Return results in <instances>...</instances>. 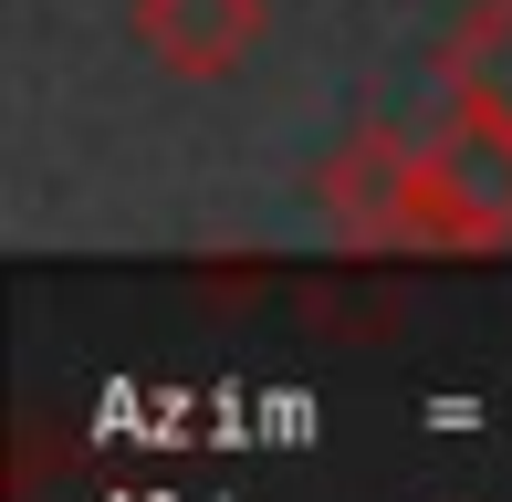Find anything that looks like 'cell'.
Masks as SVG:
<instances>
[{
  "label": "cell",
  "mask_w": 512,
  "mask_h": 502,
  "mask_svg": "<svg viewBox=\"0 0 512 502\" xmlns=\"http://www.w3.org/2000/svg\"><path fill=\"white\" fill-rule=\"evenodd\" d=\"M272 32V0H136V42L178 84H230Z\"/></svg>",
  "instance_id": "6da1fadb"
},
{
  "label": "cell",
  "mask_w": 512,
  "mask_h": 502,
  "mask_svg": "<svg viewBox=\"0 0 512 502\" xmlns=\"http://www.w3.org/2000/svg\"><path fill=\"white\" fill-rule=\"evenodd\" d=\"M429 157L460 178V199L481 210V231L512 241V105H502V95H481V84H439Z\"/></svg>",
  "instance_id": "7a4b0ae2"
},
{
  "label": "cell",
  "mask_w": 512,
  "mask_h": 502,
  "mask_svg": "<svg viewBox=\"0 0 512 502\" xmlns=\"http://www.w3.org/2000/svg\"><path fill=\"white\" fill-rule=\"evenodd\" d=\"M408 157H418V136H398V126H356L335 157H324V178H314L324 220H335L345 241H398V189H408Z\"/></svg>",
  "instance_id": "3957f363"
},
{
  "label": "cell",
  "mask_w": 512,
  "mask_h": 502,
  "mask_svg": "<svg viewBox=\"0 0 512 502\" xmlns=\"http://www.w3.org/2000/svg\"><path fill=\"white\" fill-rule=\"evenodd\" d=\"M439 84H481L512 105V0H471L439 42Z\"/></svg>",
  "instance_id": "277c9868"
}]
</instances>
